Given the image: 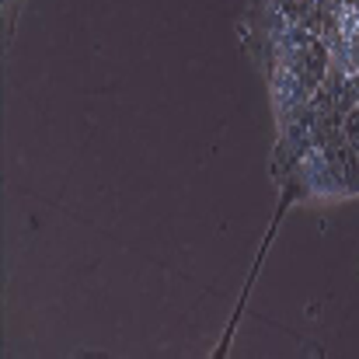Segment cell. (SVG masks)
<instances>
[{
	"instance_id": "obj_1",
	"label": "cell",
	"mask_w": 359,
	"mask_h": 359,
	"mask_svg": "<svg viewBox=\"0 0 359 359\" xmlns=\"http://www.w3.org/2000/svg\"><path fill=\"white\" fill-rule=\"evenodd\" d=\"M328 56L339 77H359V0H342L332 11Z\"/></svg>"
}]
</instances>
